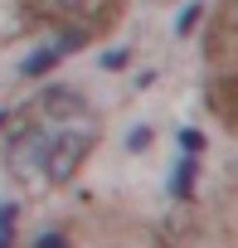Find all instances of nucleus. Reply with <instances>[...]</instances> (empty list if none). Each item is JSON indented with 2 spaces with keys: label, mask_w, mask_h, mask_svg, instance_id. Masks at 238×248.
<instances>
[{
  "label": "nucleus",
  "mask_w": 238,
  "mask_h": 248,
  "mask_svg": "<svg viewBox=\"0 0 238 248\" xmlns=\"http://www.w3.org/2000/svg\"><path fill=\"white\" fill-rule=\"evenodd\" d=\"M199 20H204V5H199V0H194V5H185V15L175 20V39H190Z\"/></svg>",
  "instance_id": "6e6552de"
},
{
  "label": "nucleus",
  "mask_w": 238,
  "mask_h": 248,
  "mask_svg": "<svg viewBox=\"0 0 238 248\" xmlns=\"http://www.w3.org/2000/svg\"><path fill=\"white\" fill-rule=\"evenodd\" d=\"M0 248H15V229H0Z\"/></svg>",
  "instance_id": "4468645a"
},
{
  "label": "nucleus",
  "mask_w": 238,
  "mask_h": 248,
  "mask_svg": "<svg viewBox=\"0 0 238 248\" xmlns=\"http://www.w3.org/2000/svg\"><path fill=\"white\" fill-rule=\"evenodd\" d=\"M5 132H10V117H5V112H0V141H5Z\"/></svg>",
  "instance_id": "dca6fc26"
},
{
  "label": "nucleus",
  "mask_w": 238,
  "mask_h": 248,
  "mask_svg": "<svg viewBox=\"0 0 238 248\" xmlns=\"http://www.w3.org/2000/svg\"><path fill=\"white\" fill-rule=\"evenodd\" d=\"M151 141H156V127H146V122H141V127H132V132H127V141H122V146H127L132 156H141V151H151Z\"/></svg>",
  "instance_id": "0eeeda50"
},
{
  "label": "nucleus",
  "mask_w": 238,
  "mask_h": 248,
  "mask_svg": "<svg viewBox=\"0 0 238 248\" xmlns=\"http://www.w3.org/2000/svg\"><path fill=\"white\" fill-rule=\"evenodd\" d=\"M92 146H97V132H92V127H83V132H78V127L54 132L49 156H44V185H68V180H78V170L88 166Z\"/></svg>",
  "instance_id": "f03ea898"
},
{
  "label": "nucleus",
  "mask_w": 238,
  "mask_h": 248,
  "mask_svg": "<svg viewBox=\"0 0 238 248\" xmlns=\"http://www.w3.org/2000/svg\"><path fill=\"white\" fill-rule=\"evenodd\" d=\"M30 248H73V238H68L63 229H44V233H34Z\"/></svg>",
  "instance_id": "1a4fd4ad"
},
{
  "label": "nucleus",
  "mask_w": 238,
  "mask_h": 248,
  "mask_svg": "<svg viewBox=\"0 0 238 248\" xmlns=\"http://www.w3.org/2000/svg\"><path fill=\"white\" fill-rule=\"evenodd\" d=\"M199 185V156H180L175 161V175H170V195L175 200H190Z\"/></svg>",
  "instance_id": "423d86ee"
},
{
  "label": "nucleus",
  "mask_w": 238,
  "mask_h": 248,
  "mask_svg": "<svg viewBox=\"0 0 238 248\" xmlns=\"http://www.w3.org/2000/svg\"><path fill=\"white\" fill-rule=\"evenodd\" d=\"M127 63H132V49H107V54H102V68H107V73H122Z\"/></svg>",
  "instance_id": "9d476101"
},
{
  "label": "nucleus",
  "mask_w": 238,
  "mask_h": 248,
  "mask_svg": "<svg viewBox=\"0 0 238 248\" xmlns=\"http://www.w3.org/2000/svg\"><path fill=\"white\" fill-rule=\"evenodd\" d=\"M44 5H49L54 15H83V10L92 5V0H44Z\"/></svg>",
  "instance_id": "f8f14e48"
},
{
  "label": "nucleus",
  "mask_w": 238,
  "mask_h": 248,
  "mask_svg": "<svg viewBox=\"0 0 238 248\" xmlns=\"http://www.w3.org/2000/svg\"><path fill=\"white\" fill-rule=\"evenodd\" d=\"M15 219H20V204H0V229H15Z\"/></svg>",
  "instance_id": "ddd939ff"
},
{
  "label": "nucleus",
  "mask_w": 238,
  "mask_h": 248,
  "mask_svg": "<svg viewBox=\"0 0 238 248\" xmlns=\"http://www.w3.org/2000/svg\"><path fill=\"white\" fill-rule=\"evenodd\" d=\"M209 107L228 122V127H238V78H219V83H209Z\"/></svg>",
  "instance_id": "20e7f679"
},
{
  "label": "nucleus",
  "mask_w": 238,
  "mask_h": 248,
  "mask_svg": "<svg viewBox=\"0 0 238 248\" xmlns=\"http://www.w3.org/2000/svg\"><path fill=\"white\" fill-rule=\"evenodd\" d=\"M49 141H54V127L44 122H25V127H10L5 132V146H0V161H5L10 180H44V156H49Z\"/></svg>",
  "instance_id": "f257e3e1"
},
{
  "label": "nucleus",
  "mask_w": 238,
  "mask_h": 248,
  "mask_svg": "<svg viewBox=\"0 0 238 248\" xmlns=\"http://www.w3.org/2000/svg\"><path fill=\"white\" fill-rule=\"evenodd\" d=\"M34 117L44 122V127H54V132L78 127V122L88 117V93L73 88V83H49V88H39V97H34Z\"/></svg>",
  "instance_id": "7ed1b4c3"
},
{
  "label": "nucleus",
  "mask_w": 238,
  "mask_h": 248,
  "mask_svg": "<svg viewBox=\"0 0 238 248\" xmlns=\"http://www.w3.org/2000/svg\"><path fill=\"white\" fill-rule=\"evenodd\" d=\"M63 59H68V54H63V44L54 39V44L34 49V54H30V59L20 63V78H30V83H34V78H49V73H54V68L63 63Z\"/></svg>",
  "instance_id": "39448f33"
},
{
  "label": "nucleus",
  "mask_w": 238,
  "mask_h": 248,
  "mask_svg": "<svg viewBox=\"0 0 238 248\" xmlns=\"http://www.w3.org/2000/svg\"><path fill=\"white\" fill-rule=\"evenodd\" d=\"M204 146H209L204 132H180V151H185V156H204Z\"/></svg>",
  "instance_id": "9b49d317"
},
{
  "label": "nucleus",
  "mask_w": 238,
  "mask_h": 248,
  "mask_svg": "<svg viewBox=\"0 0 238 248\" xmlns=\"http://www.w3.org/2000/svg\"><path fill=\"white\" fill-rule=\"evenodd\" d=\"M228 25L238 30V0H228Z\"/></svg>",
  "instance_id": "2eb2a0df"
}]
</instances>
